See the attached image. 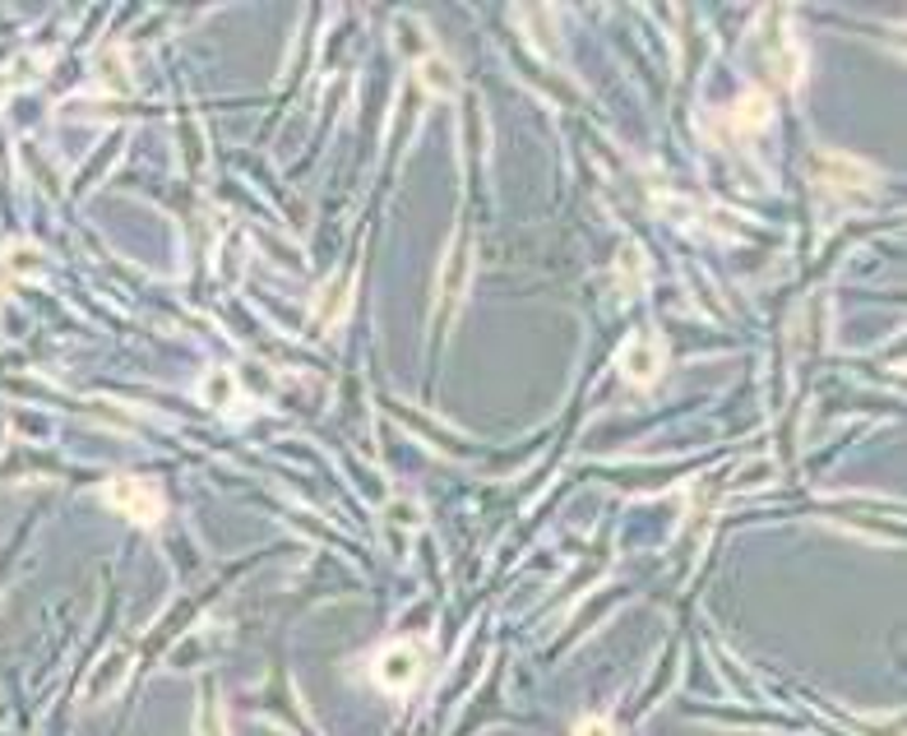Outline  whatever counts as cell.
Here are the masks:
<instances>
[{
  "label": "cell",
  "instance_id": "cell-1",
  "mask_svg": "<svg viewBox=\"0 0 907 736\" xmlns=\"http://www.w3.org/2000/svg\"><path fill=\"white\" fill-rule=\"evenodd\" d=\"M107 505L111 510H121L125 519H135L144 528H154L162 514H167V501H162V491L154 482H144V477H111L107 482Z\"/></svg>",
  "mask_w": 907,
  "mask_h": 736
},
{
  "label": "cell",
  "instance_id": "cell-2",
  "mask_svg": "<svg viewBox=\"0 0 907 736\" xmlns=\"http://www.w3.org/2000/svg\"><path fill=\"white\" fill-rule=\"evenodd\" d=\"M621 371H625V380H635V384L658 380V371H662V343L653 334H639L621 353Z\"/></svg>",
  "mask_w": 907,
  "mask_h": 736
},
{
  "label": "cell",
  "instance_id": "cell-3",
  "mask_svg": "<svg viewBox=\"0 0 907 736\" xmlns=\"http://www.w3.org/2000/svg\"><path fill=\"white\" fill-rule=\"evenodd\" d=\"M376 676H380L384 690H403L407 680L417 676V643H394V649H384Z\"/></svg>",
  "mask_w": 907,
  "mask_h": 736
},
{
  "label": "cell",
  "instance_id": "cell-4",
  "mask_svg": "<svg viewBox=\"0 0 907 736\" xmlns=\"http://www.w3.org/2000/svg\"><path fill=\"white\" fill-rule=\"evenodd\" d=\"M773 116V102H764L759 94H750V98H740L736 107H732V125L736 131H759Z\"/></svg>",
  "mask_w": 907,
  "mask_h": 736
},
{
  "label": "cell",
  "instance_id": "cell-5",
  "mask_svg": "<svg viewBox=\"0 0 907 736\" xmlns=\"http://www.w3.org/2000/svg\"><path fill=\"white\" fill-rule=\"evenodd\" d=\"M463 283H468V250H454V260H450V273H444V292L450 297H463Z\"/></svg>",
  "mask_w": 907,
  "mask_h": 736
},
{
  "label": "cell",
  "instance_id": "cell-6",
  "mask_svg": "<svg viewBox=\"0 0 907 736\" xmlns=\"http://www.w3.org/2000/svg\"><path fill=\"white\" fill-rule=\"evenodd\" d=\"M426 84H431V88H454V79H450V70H444V61H426Z\"/></svg>",
  "mask_w": 907,
  "mask_h": 736
},
{
  "label": "cell",
  "instance_id": "cell-7",
  "mask_svg": "<svg viewBox=\"0 0 907 736\" xmlns=\"http://www.w3.org/2000/svg\"><path fill=\"white\" fill-rule=\"evenodd\" d=\"M574 736H616V732H611L606 717H584V723L574 727Z\"/></svg>",
  "mask_w": 907,
  "mask_h": 736
}]
</instances>
